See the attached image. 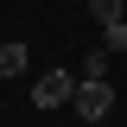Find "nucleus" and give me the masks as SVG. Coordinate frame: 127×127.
Wrapping results in <instances>:
<instances>
[{"mask_svg": "<svg viewBox=\"0 0 127 127\" xmlns=\"http://www.w3.org/2000/svg\"><path fill=\"white\" fill-rule=\"evenodd\" d=\"M102 45L121 57V51H127V19H108V26H102Z\"/></svg>", "mask_w": 127, "mask_h": 127, "instance_id": "39448f33", "label": "nucleus"}, {"mask_svg": "<svg viewBox=\"0 0 127 127\" xmlns=\"http://www.w3.org/2000/svg\"><path fill=\"white\" fill-rule=\"evenodd\" d=\"M89 13L108 26V19H121V13H127V0H89Z\"/></svg>", "mask_w": 127, "mask_h": 127, "instance_id": "423d86ee", "label": "nucleus"}, {"mask_svg": "<svg viewBox=\"0 0 127 127\" xmlns=\"http://www.w3.org/2000/svg\"><path fill=\"white\" fill-rule=\"evenodd\" d=\"M26 45H19V38H13V45H0V76H6V83H13V76H26Z\"/></svg>", "mask_w": 127, "mask_h": 127, "instance_id": "20e7f679", "label": "nucleus"}, {"mask_svg": "<svg viewBox=\"0 0 127 127\" xmlns=\"http://www.w3.org/2000/svg\"><path fill=\"white\" fill-rule=\"evenodd\" d=\"M108 70H114V51H108V45H95L89 57H83V70H76V76H83V83H108Z\"/></svg>", "mask_w": 127, "mask_h": 127, "instance_id": "7ed1b4c3", "label": "nucleus"}, {"mask_svg": "<svg viewBox=\"0 0 127 127\" xmlns=\"http://www.w3.org/2000/svg\"><path fill=\"white\" fill-rule=\"evenodd\" d=\"M70 95H76V70H45V76L32 83V108H70Z\"/></svg>", "mask_w": 127, "mask_h": 127, "instance_id": "f257e3e1", "label": "nucleus"}, {"mask_svg": "<svg viewBox=\"0 0 127 127\" xmlns=\"http://www.w3.org/2000/svg\"><path fill=\"white\" fill-rule=\"evenodd\" d=\"M108 108H114V83H83V76H76V95H70V114H76V121H102Z\"/></svg>", "mask_w": 127, "mask_h": 127, "instance_id": "f03ea898", "label": "nucleus"}]
</instances>
